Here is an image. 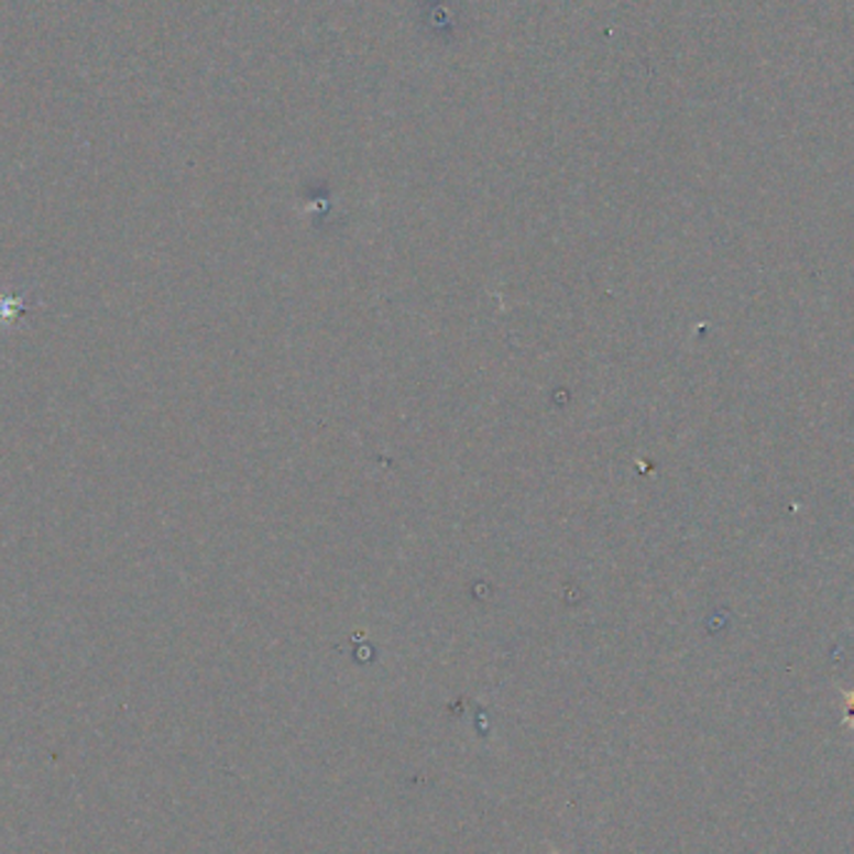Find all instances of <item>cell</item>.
I'll use <instances>...</instances> for the list:
<instances>
[{"label": "cell", "instance_id": "6da1fadb", "mask_svg": "<svg viewBox=\"0 0 854 854\" xmlns=\"http://www.w3.org/2000/svg\"><path fill=\"white\" fill-rule=\"evenodd\" d=\"M842 700H844V718H842V725H847L850 730H854V687L852 690H842Z\"/></svg>", "mask_w": 854, "mask_h": 854}]
</instances>
